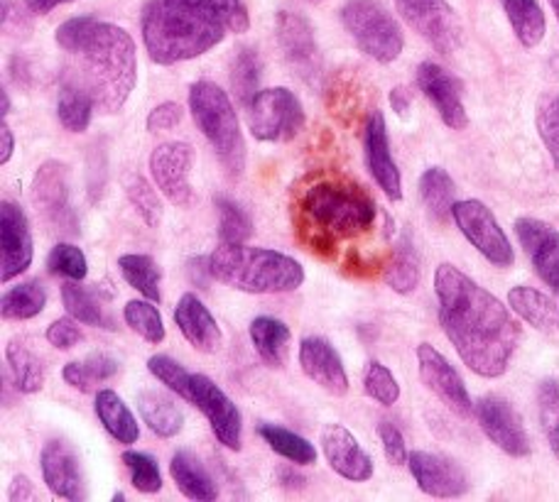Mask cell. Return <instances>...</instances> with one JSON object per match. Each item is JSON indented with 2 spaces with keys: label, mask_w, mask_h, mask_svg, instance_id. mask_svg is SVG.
Instances as JSON below:
<instances>
[{
  "label": "cell",
  "mask_w": 559,
  "mask_h": 502,
  "mask_svg": "<svg viewBox=\"0 0 559 502\" xmlns=\"http://www.w3.org/2000/svg\"><path fill=\"white\" fill-rule=\"evenodd\" d=\"M395 8L437 52L452 55L462 45V20L447 0H395Z\"/></svg>",
  "instance_id": "obj_10"
},
{
  "label": "cell",
  "mask_w": 559,
  "mask_h": 502,
  "mask_svg": "<svg viewBox=\"0 0 559 502\" xmlns=\"http://www.w3.org/2000/svg\"><path fill=\"white\" fill-rule=\"evenodd\" d=\"M417 370L429 393L452 409L456 417L466 419L474 415V399L468 395L462 375L432 344L417 346Z\"/></svg>",
  "instance_id": "obj_11"
},
{
  "label": "cell",
  "mask_w": 559,
  "mask_h": 502,
  "mask_svg": "<svg viewBox=\"0 0 559 502\" xmlns=\"http://www.w3.org/2000/svg\"><path fill=\"white\" fill-rule=\"evenodd\" d=\"M407 468L417 488L432 498H459L468 490V478L456 461L429 451H411Z\"/></svg>",
  "instance_id": "obj_19"
},
{
  "label": "cell",
  "mask_w": 559,
  "mask_h": 502,
  "mask_svg": "<svg viewBox=\"0 0 559 502\" xmlns=\"http://www.w3.org/2000/svg\"><path fill=\"white\" fill-rule=\"evenodd\" d=\"M13 150H15V135L3 118V125H0V163L8 165L10 157H13Z\"/></svg>",
  "instance_id": "obj_58"
},
{
  "label": "cell",
  "mask_w": 559,
  "mask_h": 502,
  "mask_svg": "<svg viewBox=\"0 0 559 502\" xmlns=\"http://www.w3.org/2000/svg\"><path fill=\"white\" fill-rule=\"evenodd\" d=\"M67 55L74 62L64 69L62 82L82 86L102 113H118L138 82L133 37L123 27L94 17Z\"/></svg>",
  "instance_id": "obj_2"
},
{
  "label": "cell",
  "mask_w": 559,
  "mask_h": 502,
  "mask_svg": "<svg viewBox=\"0 0 559 502\" xmlns=\"http://www.w3.org/2000/svg\"><path fill=\"white\" fill-rule=\"evenodd\" d=\"M25 3H27V10H29V13H35V15H47V13H52V10H55L57 5L72 3V0H25Z\"/></svg>",
  "instance_id": "obj_59"
},
{
  "label": "cell",
  "mask_w": 559,
  "mask_h": 502,
  "mask_svg": "<svg viewBox=\"0 0 559 502\" xmlns=\"http://www.w3.org/2000/svg\"><path fill=\"white\" fill-rule=\"evenodd\" d=\"M537 133L543 138V145L547 153H550V159L555 169H559V94L545 96L537 106Z\"/></svg>",
  "instance_id": "obj_49"
},
{
  "label": "cell",
  "mask_w": 559,
  "mask_h": 502,
  "mask_svg": "<svg viewBox=\"0 0 559 502\" xmlns=\"http://www.w3.org/2000/svg\"><path fill=\"white\" fill-rule=\"evenodd\" d=\"M47 267L52 275H62L67 279H84L88 273L86 255L74 243H57L47 258Z\"/></svg>",
  "instance_id": "obj_50"
},
{
  "label": "cell",
  "mask_w": 559,
  "mask_h": 502,
  "mask_svg": "<svg viewBox=\"0 0 559 502\" xmlns=\"http://www.w3.org/2000/svg\"><path fill=\"white\" fill-rule=\"evenodd\" d=\"M322 449L326 464L352 483H366L373 478V461L358 444V439L344 425H326L322 429Z\"/></svg>",
  "instance_id": "obj_24"
},
{
  "label": "cell",
  "mask_w": 559,
  "mask_h": 502,
  "mask_svg": "<svg viewBox=\"0 0 559 502\" xmlns=\"http://www.w3.org/2000/svg\"><path fill=\"white\" fill-rule=\"evenodd\" d=\"M192 390H194L192 405H197L199 411L206 417L209 425H212L216 439L222 441L226 449L241 451L243 419H241V411H238V407L234 405V399L206 375H194Z\"/></svg>",
  "instance_id": "obj_16"
},
{
  "label": "cell",
  "mask_w": 559,
  "mask_h": 502,
  "mask_svg": "<svg viewBox=\"0 0 559 502\" xmlns=\"http://www.w3.org/2000/svg\"><path fill=\"white\" fill-rule=\"evenodd\" d=\"M547 3L552 5V10H555V15H557V20H559V0H547Z\"/></svg>",
  "instance_id": "obj_62"
},
{
  "label": "cell",
  "mask_w": 559,
  "mask_h": 502,
  "mask_svg": "<svg viewBox=\"0 0 559 502\" xmlns=\"http://www.w3.org/2000/svg\"><path fill=\"white\" fill-rule=\"evenodd\" d=\"M364 390L368 397H373L378 405L385 407H391L401 399V385H397L395 375L381 363V360H368L364 373Z\"/></svg>",
  "instance_id": "obj_48"
},
{
  "label": "cell",
  "mask_w": 559,
  "mask_h": 502,
  "mask_svg": "<svg viewBox=\"0 0 559 502\" xmlns=\"http://www.w3.org/2000/svg\"><path fill=\"white\" fill-rule=\"evenodd\" d=\"M435 292L439 324L464 366L481 378H501L521 340L508 307L449 263L435 270Z\"/></svg>",
  "instance_id": "obj_1"
},
{
  "label": "cell",
  "mask_w": 559,
  "mask_h": 502,
  "mask_svg": "<svg viewBox=\"0 0 559 502\" xmlns=\"http://www.w3.org/2000/svg\"><path fill=\"white\" fill-rule=\"evenodd\" d=\"M297 211L309 230V248L324 255H334L342 238L366 234L378 216L373 196L344 177H324L309 184Z\"/></svg>",
  "instance_id": "obj_3"
},
{
  "label": "cell",
  "mask_w": 559,
  "mask_h": 502,
  "mask_svg": "<svg viewBox=\"0 0 559 502\" xmlns=\"http://www.w3.org/2000/svg\"><path fill=\"white\" fill-rule=\"evenodd\" d=\"M175 324L199 354H214L222 346V328H218L204 301L192 292L179 297L175 307Z\"/></svg>",
  "instance_id": "obj_25"
},
{
  "label": "cell",
  "mask_w": 559,
  "mask_h": 502,
  "mask_svg": "<svg viewBox=\"0 0 559 502\" xmlns=\"http://www.w3.org/2000/svg\"><path fill=\"white\" fill-rule=\"evenodd\" d=\"M338 17L356 47L378 64H391L403 55V29L381 0H346Z\"/></svg>",
  "instance_id": "obj_7"
},
{
  "label": "cell",
  "mask_w": 559,
  "mask_h": 502,
  "mask_svg": "<svg viewBox=\"0 0 559 502\" xmlns=\"http://www.w3.org/2000/svg\"><path fill=\"white\" fill-rule=\"evenodd\" d=\"M417 84L442 118V123L452 130H464L468 125L466 106L462 98V82L454 74H449L435 62H423L417 67Z\"/></svg>",
  "instance_id": "obj_20"
},
{
  "label": "cell",
  "mask_w": 559,
  "mask_h": 502,
  "mask_svg": "<svg viewBox=\"0 0 559 502\" xmlns=\"http://www.w3.org/2000/svg\"><path fill=\"white\" fill-rule=\"evenodd\" d=\"M47 304V289L37 279H27V283H20L13 289H8L0 301V311H3V319L8 321H27L43 314Z\"/></svg>",
  "instance_id": "obj_39"
},
{
  "label": "cell",
  "mask_w": 559,
  "mask_h": 502,
  "mask_svg": "<svg viewBox=\"0 0 559 502\" xmlns=\"http://www.w3.org/2000/svg\"><path fill=\"white\" fill-rule=\"evenodd\" d=\"M503 5L508 23L525 49H535L547 35V17L537 0H498Z\"/></svg>",
  "instance_id": "obj_30"
},
{
  "label": "cell",
  "mask_w": 559,
  "mask_h": 502,
  "mask_svg": "<svg viewBox=\"0 0 559 502\" xmlns=\"http://www.w3.org/2000/svg\"><path fill=\"white\" fill-rule=\"evenodd\" d=\"M275 35L285 62L295 67L297 74H302L307 82L314 79L322 69V57H319V45L309 20L295 10H280L275 17Z\"/></svg>",
  "instance_id": "obj_15"
},
{
  "label": "cell",
  "mask_w": 559,
  "mask_h": 502,
  "mask_svg": "<svg viewBox=\"0 0 559 502\" xmlns=\"http://www.w3.org/2000/svg\"><path fill=\"white\" fill-rule=\"evenodd\" d=\"M187 267H189V277H192L199 287H204L209 283V277H214L212 267H209V258L189 260Z\"/></svg>",
  "instance_id": "obj_57"
},
{
  "label": "cell",
  "mask_w": 559,
  "mask_h": 502,
  "mask_svg": "<svg viewBox=\"0 0 559 502\" xmlns=\"http://www.w3.org/2000/svg\"><path fill=\"white\" fill-rule=\"evenodd\" d=\"M515 236L531 258L537 277L559 292V230L540 218H518Z\"/></svg>",
  "instance_id": "obj_21"
},
{
  "label": "cell",
  "mask_w": 559,
  "mask_h": 502,
  "mask_svg": "<svg viewBox=\"0 0 559 502\" xmlns=\"http://www.w3.org/2000/svg\"><path fill=\"white\" fill-rule=\"evenodd\" d=\"M391 104H393L397 116H407V108H411V96H407L405 88L397 86V88H393V94H391Z\"/></svg>",
  "instance_id": "obj_60"
},
{
  "label": "cell",
  "mask_w": 559,
  "mask_h": 502,
  "mask_svg": "<svg viewBox=\"0 0 559 502\" xmlns=\"http://www.w3.org/2000/svg\"><path fill=\"white\" fill-rule=\"evenodd\" d=\"M192 167L194 147L182 143V140L163 143L150 155V175L155 179V187L175 206H189V201H192V184H189Z\"/></svg>",
  "instance_id": "obj_13"
},
{
  "label": "cell",
  "mask_w": 559,
  "mask_h": 502,
  "mask_svg": "<svg viewBox=\"0 0 559 502\" xmlns=\"http://www.w3.org/2000/svg\"><path fill=\"white\" fill-rule=\"evenodd\" d=\"M33 498H35V488H33V483H29V478L23 476V474H17L13 478V486H10V500H13V502H29Z\"/></svg>",
  "instance_id": "obj_56"
},
{
  "label": "cell",
  "mask_w": 559,
  "mask_h": 502,
  "mask_svg": "<svg viewBox=\"0 0 559 502\" xmlns=\"http://www.w3.org/2000/svg\"><path fill=\"white\" fill-rule=\"evenodd\" d=\"M39 470H43L45 486L52 495L72 502H82L88 498L82 458H79L76 449L69 441H47L43 454H39Z\"/></svg>",
  "instance_id": "obj_14"
},
{
  "label": "cell",
  "mask_w": 559,
  "mask_h": 502,
  "mask_svg": "<svg viewBox=\"0 0 559 502\" xmlns=\"http://www.w3.org/2000/svg\"><path fill=\"white\" fill-rule=\"evenodd\" d=\"M62 304L69 316L82 321L86 326H102V328H114L116 324L106 316L104 301L98 297L96 289L84 287L82 279H69L62 285Z\"/></svg>",
  "instance_id": "obj_33"
},
{
  "label": "cell",
  "mask_w": 559,
  "mask_h": 502,
  "mask_svg": "<svg viewBox=\"0 0 559 502\" xmlns=\"http://www.w3.org/2000/svg\"><path fill=\"white\" fill-rule=\"evenodd\" d=\"M147 370L153 373L159 383L167 385L173 393H177L187 402H194V390H192V378L189 375L182 363H177L175 358L169 356H150L147 358Z\"/></svg>",
  "instance_id": "obj_47"
},
{
  "label": "cell",
  "mask_w": 559,
  "mask_h": 502,
  "mask_svg": "<svg viewBox=\"0 0 559 502\" xmlns=\"http://www.w3.org/2000/svg\"><path fill=\"white\" fill-rule=\"evenodd\" d=\"M218 238L222 243H246L253 234V220L246 214V208L236 204L234 199L218 196Z\"/></svg>",
  "instance_id": "obj_45"
},
{
  "label": "cell",
  "mask_w": 559,
  "mask_h": 502,
  "mask_svg": "<svg viewBox=\"0 0 559 502\" xmlns=\"http://www.w3.org/2000/svg\"><path fill=\"white\" fill-rule=\"evenodd\" d=\"M474 415L478 419V427L484 429V434L503 454L513 458L531 456V439H527L523 419L513 409L511 402L496 395H486L474 402Z\"/></svg>",
  "instance_id": "obj_12"
},
{
  "label": "cell",
  "mask_w": 559,
  "mask_h": 502,
  "mask_svg": "<svg viewBox=\"0 0 559 502\" xmlns=\"http://www.w3.org/2000/svg\"><path fill=\"white\" fill-rule=\"evenodd\" d=\"M189 110L226 172L241 175L246 167V140L236 108L224 88L204 79L194 82L189 86Z\"/></svg>",
  "instance_id": "obj_6"
},
{
  "label": "cell",
  "mask_w": 559,
  "mask_h": 502,
  "mask_svg": "<svg viewBox=\"0 0 559 502\" xmlns=\"http://www.w3.org/2000/svg\"><path fill=\"white\" fill-rule=\"evenodd\" d=\"M307 3H322V0H307Z\"/></svg>",
  "instance_id": "obj_63"
},
{
  "label": "cell",
  "mask_w": 559,
  "mask_h": 502,
  "mask_svg": "<svg viewBox=\"0 0 559 502\" xmlns=\"http://www.w3.org/2000/svg\"><path fill=\"white\" fill-rule=\"evenodd\" d=\"M182 118H185V108L175 104V100H167V104H159L157 108L150 110L145 123L150 133H163V130L177 128L182 123Z\"/></svg>",
  "instance_id": "obj_53"
},
{
  "label": "cell",
  "mask_w": 559,
  "mask_h": 502,
  "mask_svg": "<svg viewBox=\"0 0 559 502\" xmlns=\"http://www.w3.org/2000/svg\"><path fill=\"white\" fill-rule=\"evenodd\" d=\"M216 283L248 295L295 292L305 283V270L295 258L246 243H222L209 255Z\"/></svg>",
  "instance_id": "obj_5"
},
{
  "label": "cell",
  "mask_w": 559,
  "mask_h": 502,
  "mask_svg": "<svg viewBox=\"0 0 559 502\" xmlns=\"http://www.w3.org/2000/svg\"><path fill=\"white\" fill-rule=\"evenodd\" d=\"M419 196H423L427 211L439 224H447L452 218V208L456 204V184L447 169H425L423 177H419Z\"/></svg>",
  "instance_id": "obj_34"
},
{
  "label": "cell",
  "mask_w": 559,
  "mask_h": 502,
  "mask_svg": "<svg viewBox=\"0 0 559 502\" xmlns=\"http://www.w3.org/2000/svg\"><path fill=\"white\" fill-rule=\"evenodd\" d=\"M5 363L13 378V387L23 395L39 393L45 385V366L33 348H27L23 340L13 338L5 346Z\"/></svg>",
  "instance_id": "obj_31"
},
{
  "label": "cell",
  "mask_w": 559,
  "mask_h": 502,
  "mask_svg": "<svg viewBox=\"0 0 559 502\" xmlns=\"http://www.w3.org/2000/svg\"><path fill=\"white\" fill-rule=\"evenodd\" d=\"M123 192H126L128 201L133 204V208L138 211V216L145 220V226L157 228L159 224H163V214H165L163 199H159V194L155 192L153 184H150L145 177L128 172L123 177Z\"/></svg>",
  "instance_id": "obj_42"
},
{
  "label": "cell",
  "mask_w": 559,
  "mask_h": 502,
  "mask_svg": "<svg viewBox=\"0 0 559 502\" xmlns=\"http://www.w3.org/2000/svg\"><path fill=\"white\" fill-rule=\"evenodd\" d=\"M169 474L179 488V493L189 500L199 502H212L218 498V486L216 480L209 476L202 461L189 451H177L173 456V464H169Z\"/></svg>",
  "instance_id": "obj_27"
},
{
  "label": "cell",
  "mask_w": 559,
  "mask_h": 502,
  "mask_svg": "<svg viewBox=\"0 0 559 502\" xmlns=\"http://www.w3.org/2000/svg\"><path fill=\"white\" fill-rule=\"evenodd\" d=\"M45 338L49 340V346H55L59 350H69L82 344L84 331L74 316H62L47 326Z\"/></svg>",
  "instance_id": "obj_51"
},
{
  "label": "cell",
  "mask_w": 559,
  "mask_h": 502,
  "mask_svg": "<svg viewBox=\"0 0 559 502\" xmlns=\"http://www.w3.org/2000/svg\"><path fill=\"white\" fill-rule=\"evenodd\" d=\"M62 378H64L67 385L76 387L79 393H94V387H92V383H88V378H86V370L82 366V360H72V363H67L62 368Z\"/></svg>",
  "instance_id": "obj_55"
},
{
  "label": "cell",
  "mask_w": 559,
  "mask_h": 502,
  "mask_svg": "<svg viewBox=\"0 0 559 502\" xmlns=\"http://www.w3.org/2000/svg\"><path fill=\"white\" fill-rule=\"evenodd\" d=\"M261 59H258L255 49H238L231 69H228V82H231V92L238 98V104L246 108L261 92Z\"/></svg>",
  "instance_id": "obj_40"
},
{
  "label": "cell",
  "mask_w": 559,
  "mask_h": 502,
  "mask_svg": "<svg viewBox=\"0 0 559 502\" xmlns=\"http://www.w3.org/2000/svg\"><path fill=\"white\" fill-rule=\"evenodd\" d=\"M123 319L140 338L147 340V344H163L165 340V324L155 307V301L131 299L123 307Z\"/></svg>",
  "instance_id": "obj_43"
},
{
  "label": "cell",
  "mask_w": 559,
  "mask_h": 502,
  "mask_svg": "<svg viewBox=\"0 0 559 502\" xmlns=\"http://www.w3.org/2000/svg\"><path fill=\"white\" fill-rule=\"evenodd\" d=\"M452 218L468 243H472L488 263L496 267H511L515 263L511 240H508L506 230L498 224L493 211L488 208L484 201H456L452 208Z\"/></svg>",
  "instance_id": "obj_9"
},
{
  "label": "cell",
  "mask_w": 559,
  "mask_h": 502,
  "mask_svg": "<svg viewBox=\"0 0 559 502\" xmlns=\"http://www.w3.org/2000/svg\"><path fill=\"white\" fill-rule=\"evenodd\" d=\"M0 100H3V110H0V113H3V118L10 113V96H8V92H0Z\"/></svg>",
  "instance_id": "obj_61"
},
{
  "label": "cell",
  "mask_w": 559,
  "mask_h": 502,
  "mask_svg": "<svg viewBox=\"0 0 559 502\" xmlns=\"http://www.w3.org/2000/svg\"><path fill=\"white\" fill-rule=\"evenodd\" d=\"M299 366L302 373L319 385L324 393L344 397L348 393V375L338 350L326 338L307 336L299 344Z\"/></svg>",
  "instance_id": "obj_23"
},
{
  "label": "cell",
  "mask_w": 559,
  "mask_h": 502,
  "mask_svg": "<svg viewBox=\"0 0 559 502\" xmlns=\"http://www.w3.org/2000/svg\"><path fill=\"white\" fill-rule=\"evenodd\" d=\"M537 417L550 451L559 461V380L545 378L537 385Z\"/></svg>",
  "instance_id": "obj_44"
},
{
  "label": "cell",
  "mask_w": 559,
  "mask_h": 502,
  "mask_svg": "<svg viewBox=\"0 0 559 502\" xmlns=\"http://www.w3.org/2000/svg\"><path fill=\"white\" fill-rule=\"evenodd\" d=\"M118 267H121V275L126 283L133 289H138V292L145 299L155 301V304L163 301V289H159V283H163V273H159V267L153 258L143 255V253L121 255L118 258Z\"/></svg>",
  "instance_id": "obj_38"
},
{
  "label": "cell",
  "mask_w": 559,
  "mask_h": 502,
  "mask_svg": "<svg viewBox=\"0 0 559 502\" xmlns=\"http://www.w3.org/2000/svg\"><path fill=\"white\" fill-rule=\"evenodd\" d=\"M121 461L131 474L133 488L143 495H153L163 490V474H159V466L153 456L143 454V451H123Z\"/></svg>",
  "instance_id": "obj_46"
},
{
  "label": "cell",
  "mask_w": 559,
  "mask_h": 502,
  "mask_svg": "<svg viewBox=\"0 0 559 502\" xmlns=\"http://www.w3.org/2000/svg\"><path fill=\"white\" fill-rule=\"evenodd\" d=\"M33 199L43 211V216L62 234H74L76 218L72 204H69V172L67 165L59 159H47L37 169L33 182Z\"/></svg>",
  "instance_id": "obj_18"
},
{
  "label": "cell",
  "mask_w": 559,
  "mask_h": 502,
  "mask_svg": "<svg viewBox=\"0 0 559 502\" xmlns=\"http://www.w3.org/2000/svg\"><path fill=\"white\" fill-rule=\"evenodd\" d=\"M147 57L159 67L189 62L224 43L228 29L218 20L175 0H147L140 15Z\"/></svg>",
  "instance_id": "obj_4"
},
{
  "label": "cell",
  "mask_w": 559,
  "mask_h": 502,
  "mask_svg": "<svg viewBox=\"0 0 559 502\" xmlns=\"http://www.w3.org/2000/svg\"><path fill=\"white\" fill-rule=\"evenodd\" d=\"M378 439H381L383 444V454L388 458V464L393 466H405L407 464V444H405V437L403 431L397 429L393 421H381L378 425Z\"/></svg>",
  "instance_id": "obj_52"
},
{
  "label": "cell",
  "mask_w": 559,
  "mask_h": 502,
  "mask_svg": "<svg viewBox=\"0 0 559 502\" xmlns=\"http://www.w3.org/2000/svg\"><path fill=\"white\" fill-rule=\"evenodd\" d=\"M364 150H366V165L368 172L376 179V184L383 189L385 196L391 201L403 199V177L397 169L393 153H391V140H388L385 118L381 110H373L366 120V133H364Z\"/></svg>",
  "instance_id": "obj_22"
},
{
  "label": "cell",
  "mask_w": 559,
  "mask_h": 502,
  "mask_svg": "<svg viewBox=\"0 0 559 502\" xmlns=\"http://www.w3.org/2000/svg\"><path fill=\"white\" fill-rule=\"evenodd\" d=\"M138 411L159 439H173L185 429L182 409L165 393H157V390H143L138 395Z\"/></svg>",
  "instance_id": "obj_29"
},
{
  "label": "cell",
  "mask_w": 559,
  "mask_h": 502,
  "mask_svg": "<svg viewBox=\"0 0 559 502\" xmlns=\"http://www.w3.org/2000/svg\"><path fill=\"white\" fill-rule=\"evenodd\" d=\"M175 3H182L197 10V13L218 20L234 35H243L251 27V15H248L243 0H175Z\"/></svg>",
  "instance_id": "obj_41"
},
{
  "label": "cell",
  "mask_w": 559,
  "mask_h": 502,
  "mask_svg": "<svg viewBox=\"0 0 559 502\" xmlns=\"http://www.w3.org/2000/svg\"><path fill=\"white\" fill-rule=\"evenodd\" d=\"M33 230L25 211L13 201L0 206V277L10 283L33 265Z\"/></svg>",
  "instance_id": "obj_17"
},
{
  "label": "cell",
  "mask_w": 559,
  "mask_h": 502,
  "mask_svg": "<svg viewBox=\"0 0 559 502\" xmlns=\"http://www.w3.org/2000/svg\"><path fill=\"white\" fill-rule=\"evenodd\" d=\"M251 340L258 350V356L263 358V363L271 368H280L285 363V354L293 338V331L275 316H255L251 321Z\"/></svg>",
  "instance_id": "obj_32"
},
{
  "label": "cell",
  "mask_w": 559,
  "mask_h": 502,
  "mask_svg": "<svg viewBox=\"0 0 559 502\" xmlns=\"http://www.w3.org/2000/svg\"><path fill=\"white\" fill-rule=\"evenodd\" d=\"M94 108V98L88 96L82 86H76L72 82H62V86H59L57 116L59 123L67 130H72V133H84V130H88Z\"/></svg>",
  "instance_id": "obj_37"
},
{
  "label": "cell",
  "mask_w": 559,
  "mask_h": 502,
  "mask_svg": "<svg viewBox=\"0 0 559 502\" xmlns=\"http://www.w3.org/2000/svg\"><path fill=\"white\" fill-rule=\"evenodd\" d=\"M305 108L285 86L261 88L248 106L251 133L261 143H289L305 128Z\"/></svg>",
  "instance_id": "obj_8"
},
{
  "label": "cell",
  "mask_w": 559,
  "mask_h": 502,
  "mask_svg": "<svg viewBox=\"0 0 559 502\" xmlns=\"http://www.w3.org/2000/svg\"><path fill=\"white\" fill-rule=\"evenodd\" d=\"M82 366L86 370V378L92 387L96 383H106V380H111L118 373V360L108 354H92L86 360H82Z\"/></svg>",
  "instance_id": "obj_54"
},
{
  "label": "cell",
  "mask_w": 559,
  "mask_h": 502,
  "mask_svg": "<svg viewBox=\"0 0 559 502\" xmlns=\"http://www.w3.org/2000/svg\"><path fill=\"white\" fill-rule=\"evenodd\" d=\"M508 307H511L518 316L537 331H557L559 328V309L555 301L543 295L540 289L518 285L508 292Z\"/></svg>",
  "instance_id": "obj_28"
},
{
  "label": "cell",
  "mask_w": 559,
  "mask_h": 502,
  "mask_svg": "<svg viewBox=\"0 0 559 502\" xmlns=\"http://www.w3.org/2000/svg\"><path fill=\"white\" fill-rule=\"evenodd\" d=\"M385 283L397 295H411L419 285V253L411 230H405L397 240L391 265L385 270Z\"/></svg>",
  "instance_id": "obj_35"
},
{
  "label": "cell",
  "mask_w": 559,
  "mask_h": 502,
  "mask_svg": "<svg viewBox=\"0 0 559 502\" xmlns=\"http://www.w3.org/2000/svg\"><path fill=\"white\" fill-rule=\"evenodd\" d=\"M258 437H261L277 456L287 458L289 464H297V466H314L317 464L319 454H317L314 444H309L305 437L295 434V431L277 427V425H258Z\"/></svg>",
  "instance_id": "obj_36"
},
{
  "label": "cell",
  "mask_w": 559,
  "mask_h": 502,
  "mask_svg": "<svg viewBox=\"0 0 559 502\" xmlns=\"http://www.w3.org/2000/svg\"><path fill=\"white\" fill-rule=\"evenodd\" d=\"M94 407H96V417L102 421L104 429L111 434L118 444L131 446L140 439V425L131 407L126 405L123 397L114 393V390H98L94 397Z\"/></svg>",
  "instance_id": "obj_26"
}]
</instances>
